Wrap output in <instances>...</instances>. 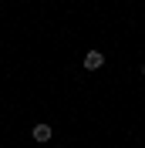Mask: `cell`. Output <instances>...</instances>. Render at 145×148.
Returning <instances> with one entry per match:
<instances>
[{
	"label": "cell",
	"mask_w": 145,
	"mask_h": 148,
	"mask_svg": "<svg viewBox=\"0 0 145 148\" xmlns=\"http://www.w3.org/2000/svg\"><path fill=\"white\" fill-rule=\"evenodd\" d=\"M142 74H145V64H142Z\"/></svg>",
	"instance_id": "3957f363"
},
{
	"label": "cell",
	"mask_w": 145,
	"mask_h": 148,
	"mask_svg": "<svg viewBox=\"0 0 145 148\" xmlns=\"http://www.w3.org/2000/svg\"><path fill=\"white\" fill-rule=\"evenodd\" d=\"M30 138L34 141H51V125H44V121L34 125V128H30Z\"/></svg>",
	"instance_id": "7a4b0ae2"
},
{
	"label": "cell",
	"mask_w": 145,
	"mask_h": 148,
	"mask_svg": "<svg viewBox=\"0 0 145 148\" xmlns=\"http://www.w3.org/2000/svg\"><path fill=\"white\" fill-rule=\"evenodd\" d=\"M81 64H84V71H101V67H105V54H101V51H88Z\"/></svg>",
	"instance_id": "6da1fadb"
}]
</instances>
